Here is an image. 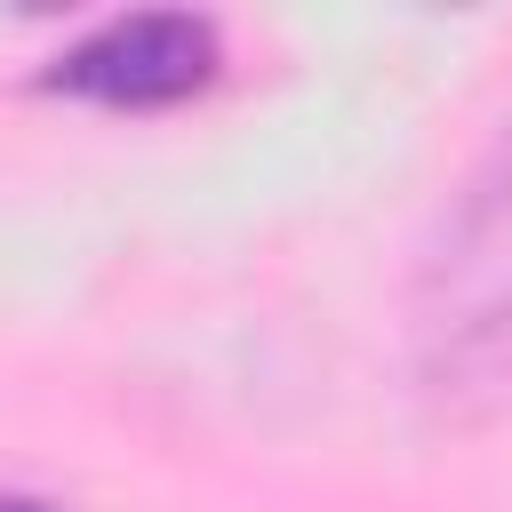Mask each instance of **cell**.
<instances>
[{
    "instance_id": "6da1fadb",
    "label": "cell",
    "mask_w": 512,
    "mask_h": 512,
    "mask_svg": "<svg viewBox=\"0 0 512 512\" xmlns=\"http://www.w3.org/2000/svg\"><path fill=\"white\" fill-rule=\"evenodd\" d=\"M216 80V24L184 16V8H144V16H112L104 32H88L80 48H64L48 64L56 96H88L112 112H152V104H184Z\"/></svg>"
},
{
    "instance_id": "7a4b0ae2",
    "label": "cell",
    "mask_w": 512,
    "mask_h": 512,
    "mask_svg": "<svg viewBox=\"0 0 512 512\" xmlns=\"http://www.w3.org/2000/svg\"><path fill=\"white\" fill-rule=\"evenodd\" d=\"M0 512H64V504H48V496H0Z\"/></svg>"
}]
</instances>
